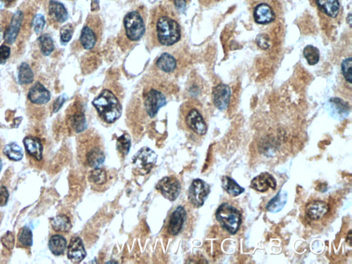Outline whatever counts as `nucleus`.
<instances>
[{"mask_svg": "<svg viewBox=\"0 0 352 264\" xmlns=\"http://www.w3.org/2000/svg\"><path fill=\"white\" fill-rule=\"evenodd\" d=\"M89 181L90 182L91 184L97 187L104 186L108 183L107 172L101 168H94V170L91 171L89 176Z\"/></svg>", "mask_w": 352, "mask_h": 264, "instance_id": "nucleus-29", "label": "nucleus"}, {"mask_svg": "<svg viewBox=\"0 0 352 264\" xmlns=\"http://www.w3.org/2000/svg\"><path fill=\"white\" fill-rule=\"evenodd\" d=\"M352 57L347 58L343 60L341 65L342 73H343L345 79L350 84L352 83Z\"/></svg>", "mask_w": 352, "mask_h": 264, "instance_id": "nucleus-37", "label": "nucleus"}, {"mask_svg": "<svg viewBox=\"0 0 352 264\" xmlns=\"http://www.w3.org/2000/svg\"><path fill=\"white\" fill-rule=\"evenodd\" d=\"M156 66L163 73H171L177 68V61L174 56L169 53H163L156 61Z\"/></svg>", "mask_w": 352, "mask_h": 264, "instance_id": "nucleus-23", "label": "nucleus"}, {"mask_svg": "<svg viewBox=\"0 0 352 264\" xmlns=\"http://www.w3.org/2000/svg\"><path fill=\"white\" fill-rule=\"evenodd\" d=\"M158 156L149 147H143L138 151L132 158L135 171L138 174H149L157 162Z\"/></svg>", "mask_w": 352, "mask_h": 264, "instance_id": "nucleus-9", "label": "nucleus"}, {"mask_svg": "<svg viewBox=\"0 0 352 264\" xmlns=\"http://www.w3.org/2000/svg\"><path fill=\"white\" fill-rule=\"evenodd\" d=\"M187 219L186 210L178 206L170 214L166 224V231L171 236H177L182 232Z\"/></svg>", "mask_w": 352, "mask_h": 264, "instance_id": "nucleus-12", "label": "nucleus"}, {"mask_svg": "<svg viewBox=\"0 0 352 264\" xmlns=\"http://www.w3.org/2000/svg\"><path fill=\"white\" fill-rule=\"evenodd\" d=\"M46 26V20L42 14H37L32 21V26L36 34H40L44 30Z\"/></svg>", "mask_w": 352, "mask_h": 264, "instance_id": "nucleus-39", "label": "nucleus"}, {"mask_svg": "<svg viewBox=\"0 0 352 264\" xmlns=\"http://www.w3.org/2000/svg\"><path fill=\"white\" fill-rule=\"evenodd\" d=\"M51 224L53 230L58 233H68L72 229V224L69 217L63 214L51 218Z\"/></svg>", "mask_w": 352, "mask_h": 264, "instance_id": "nucleus-26", "label": "nucleus"}, {"mask_svg": "<svg viewBox=\"0 0 352 264\" xmlns=\"http://www.w3.org/2000/svg\"><path fill=\"white\" fill-rule=\"evenodd\" d=\"M49 248L51 253L55 256H60L65 253L67 248V240L60 235H54L50 238Z\"/></svg>", "mask_w": 352, "mask_h": 264, "instance_id": "nucleus-25", "label": "nucleus"}, {"mask_svg": "<svg viewBox=\"0 0 352 264\" xmlns=\"http://www.w3.org/2000/svg\"><path fill=\"white\" fill-rule=\"evenodd\" d=\"M146 83L141 92V102L147 116L154 118L161 107L167 103L168 88L164 81L161 83Z\"/></svg>", "mask_w": 352, "mask_h": 264, "instance_id": "nucleus-4", "label": "nucleus"}, {"mask_svg": "<svg viewBox=\"0 0 352 264\" xmlns=\"http://www.w3.org/2000/svg\"><path fill=\"white\" fill-rule=\"evenodd\" d=\"M149 39L152 46H171L181 39L179 22L174 12L164 6H159L151 13Z\"/></svg>", "mask_w": 352, "mask_h": 264, "instance_id": "nucleus-1", "label": "nucleus"}, {"mask_svg": "<svg viewBox=\"0 0 352 264\" xmlns=\"http://www.w3.org/2000/svg\"><path fill=\"white\" fill-rule=\"evenodd\" d=\"M1 243L3 246L6 247L8 250H12L15 245V236L11 231H8L4 236L1 238Z\"/></svg>", "mask_w": 352, "mask_h": 264, "instance_id": "nucleus-40", "label": "nucleus"}, {"mask_svg": "<svg viewBox=\"0 0 352 264\" xmlns=\"http://www.w3.org/2000/svg\"><path fill=\"white\" fill-rule=\"evenodd\" d=\"M250 186L256 191L264 193L269 188L275 189L276 187V181L275 178L269 173H262L259 176H256L252 180Z\"/></svg>", "mask_w": 352, "mask_h": 264, "instance_id": "nucleus-18", "label": "nucleus"}, {"mask_svg": "<svg viewBox=\"0 0 352 264\" xmlns=\"http://www.w3.org/2000/svg\"><path fill=\"white\" fill-rule=\"evenodd\" d=\"M18 241L23 246L30 247L32 246L33 239H32V233L31 230L27 226L20 229L18 234Z\"/></svg>", "mask_w": 352, "mask_h": 264, "instance_id": "nucleus-35", "label": "nucleus"}, {"mask_svg": "<svg viewBox=\"0 0 352 264\" xmlns=\"http://www.w3.org/2000/svg\"><path fill=\"white\" fill-rule=\"evenodd\" d=\"M86 255L82 239L79 237L72 238L68 248V258L74 263H80L85 259Z\"/></svg>", "mask_w": 352, "mask_h": 264, "instance_id": "nucleus-16", "label": "nucleus"}, {"mask_svg": "<svg viewBox=\"0 0 352 264\" xmlns=\"http://www.w3.org/2000/svg\"><path fill=\"white\" fill-rule=\"evenodd\" d=\"M147 14L143 8L129 12L123 19V28L118 35V44L123 51L131 49L145 35Z\"/></svg>", "mask_w": 352, "mask_h": 264, "instance_id": "nucleus-2", "label": "nucleus"}, {"mask_svg": "<svg viewBox=\"0 0 352 264\" xmlns=\"http://www.w3.org/2000/svg\"><path fill=\"white\" fill-rule=\"evenodd\" d=\"M28 98L32 104L45 105L51 100L50 91L40 82H36L28 91Z\"/></svg>", "mask_w": 352, "mask_h": 264, "instance_id": "nucleus-15", "label": "nucleus"}, {"mask_svg": "<svg viewBox=\"0 0 352 264\" xmlns=\"http://www.w3.org/2000/svg\"><path fill=\"white\" fill-rule=\"evenodd\" d=\"M216 1H219V0H216Z\"/></svg>", "mask_w": 352, "mask_h": 264, "instance_id": "nucleus-48", "label": "nucleus"}, {"mask_svg": "<svg viewBox=\"0 0 352 264\" xmlns=\"http://www.w3.org/2000/svg\"><path fill=\"white\" fill-rule=\"evenodd\" d=\"M221 185L225 191L233 197H237L244 192L245 189L237 183V182L229 176L221 178Z\"/></svg>", "mask_w": 352, "mask_h": 264, "instance_id": "nucleus-27", "label": "nucleus"}, {"mask_svg": "<svg viewBox=\"0 0 352 264\" xmlns=\"http://www.w3.org/2000/svg\"><path fill=\"white\" fill-rule=\"evenodd\" d=\"M74 28L71 24L63 26L60 30V38L63 44H66L71 40L73 37Z\"/></svg>", "mask_w": 352, "mask_h": 264, "instance_id": "nucleus-38", "label": "nucleus"}, {"mask_svg": "<svg viewBox=\"0 0 352 264\" xmlns=\"http://www.w3.org/2000/svg\"><path fill=\"white\" fill-rule=\"evenodd\" d=\"M8 198H9V192L7 188L4 186H0V207L7 205Z\"/></svg>", "mask_w": 352, "mask_h": 264, "instance_id": "nucleus-43", "label": "nucleus"}, {"mask_svg": "<svg viewBox=\"0 0 352 264\" xmlns=\"http://www.w3.org/2000/svg\"><path fill=\"white\" fill-rule=\"evenodd\" d=\"M156 189L166 200L173 202L179 196L181 191V185L179 180L176 176H166L158 183Z\"/></svg>", "mask_w": 352, "mask_h": 264, "instance_id": "nucleus-11", "label": "nucleus"}, {"mask_svg": "<svg viewBox=\"0 0 352 264\" xmlns=\"http://www.w3.org/2000/svg\"><path fill=\"white\" fill-rule=\"evenodd\" d=\"M303 55L310 66H314L320 59V52L317 48L312 45L305 46L303 50Z\"/></svg>", "mask_w": 352, "mask_h": 264, "instance_id": "nucleus-33", "label": "nucleus"}, {"mask_svg": "<svg viewBox=\"0 0 352 264\" xmlns=\"http://www.w3.org/2000/svg\"><path fill=\"white\" fill-rule=\"evenodd\" d=\"M39 42L43 55H51L54 50V44L52 37L49 34H43L39 37Z\"/></svg>", "mask_w": 352, "mask_h": 264, "instance_id": "nucleus-31", "label": "nucleus"}, {"mask_svg": "<svg viewBox=\"0 0 352 264\" xmlns=\"http://www.w3.org/2000/svg\"><path fill=\"white\" fill-rule=\"evenodd\" d=\"M4 154L10 160L16 162L21 160L24 157L22 147L16 143L7 144L4 147Z\"/></svg>", "mask_w": 352, "mask_h": 264, "instance_id": "nucleus-30", "label": "nucleus"}, {"mask_svg": "<svg viewBox=\"0 0 352 264\" xmlns=\"http://www.w3.org/2000/svg\"><path fill=\"white\" fill-rule=\"evenodd\" d=\"M329 102L334 105V107H336V111L341 116H343V115L346 116L349 114L350 106H349L348 103L345 102L344 101L341 100V99H338V98L331 99Z\"/></svg>", "mask_w": 352, "mask_h": 264, "instance_id": "nucleus-36", "label": "nucleus"}, {"mask_svg": "<svg viewBox=\"0 0 352 264\" xmlns=\"http://www.w3.org/2000/svg\"><path fill=\"white\" fill-rule=\"evenodd\" d=\"M92 105L99 117L105 123L111 124L121 117L123 107L117 92L111 88H104L97 96Z\"/></svg>", "mask_w": 352, "mask_h": 264, "instance_id": "nucleus-3", "label": "nucleus"}, {"mask_svg": "<svg viewBox=\"0 0 352 264\" xmlns=\"http://www.w3.org/2000/svg\"><path fill=\"white\" fill-rule=\"evenodd\" d=\"M211 188L209 185L201 179H195L192 182L189 188V200L195 208H200L204 205Z\"/></svg>", "mask_w": 352, "mask_h": 264, "instance_id": "nucleus-10", "label": "nucleus"}, {"mask_svg": "<svg viewBox=\"0 0 352 264\" xmlns=\"http://www.w3.org/2000/svg\"><path fill=\"white\" fill-rule=\"evenodd\" d=\"M23 20V12L21 11L15 12L12 17L11 23L6 28L4 33V39L6 44H14L21 30Z\"/></svg>", "mask_w": 352, "mask_h": 264, "instance_id": "nucleus-14", "label": "nucleus"}, {"mask_svg": "<svg viewBox=\"0 0 352 264\" xmlns=\"http://www.w3.org/2000/svg\"><path fill=\"white\" fill-rule=\"evenodd\" d=\"M23 143L26 151L30 157L34 158L37 161L42 160L44 147L39 138L31 136L26 137L24 138Z\"/></svg>", "mask_w": 352, "mask_h": 264, "instance_id": "nucleus-20", "label": "nucleus"}, {"mask_svg": "<svg viewBox=\"0 0 352 264\" xmlns=\"http://www.w3.org/2000/svg\"><path fill=\"white\" fill-rule=\"evenodd\" d=\"M103 25L99 15L88 16L80 35V44L85 50L93 49L102 36Z\"/></svg>", "mask_w": 352, "mask_h": 264, "instance_id": "nucleus-7", "label": "nucleus"}, {"mask_svg": "<svg viewBox=\"0 0 352 264\" xmlns=\"http://www.w3.org/2000/svg\"><path fill=\"white\" fill-rule=\"evenodd\" d=\"M84 160L85 164L92 168H98L104 164L106 157L100 138L96 133L89 132L88 139L83 144Z\"/></svg>", "mask_w": 352, "mask_h": 264, "instance_id": "nucleus-8", "label": "nucleus"}, {"mask_svg": "<svg viewBox=\"0 0 352 264\" xmlns=\"http://www.w3.org/2000/svg\"><path fill=\"white\" fill-rule=\"evenodd\" d=\"M315 2L319 9L329 18L338 16L341 9L339 0H315Z\"/></svg>", "mask_w": 352, "mask_h": 264, "instance_id": "nucleus-22", "label": "nucleus"}, {"mask_svg": "<svg viewBox=\"0 0 352 264\" xmlns=\"http://www.w3.org/2000/svg\"><path fill=\"white\" fill-rule=\"evenodd\" d=\"M70 122L73 130L76 133H80L84 131L86 128V121L83 111L80 110L74 113L70 118Z\"/></svg>", "mask_w": 352, "mask_h": 264, "instance_id": "nucleus-32", "label": "nucleus"}, {"mask_svg": "<svg viewBox=\"0 0 352 264\" xmlns=\"http://www.w3.org/2000/svg\"><path fill=\"white\" fill-rule=\"evenodd\" d=\"M216 219L221 227L230 234L238 233L242 222V213L231 204H221L216 213Z\"/></svg>", "mask_w": 352, "mask_h": 264, "instance_id": "nucleus-6", "label": "nucleus"}, {"mask_svg": "<svg viewBox=\"0 0 352 264\" xmlns=\"http://www.w3.org/2000/svg\"><path fill=\"white\" fill-rule=\"evenodd\" d=\"M287 201H288V193L284 190H281L269 202L266 209L272 213H277L282 210L283 207L286 205Z\"/></svg>", "mask_w": 352, "mask_h": 264, "instance_id": "nucleus-24", "label": "nucleus"}, {"mask_svg": "<svg viewBox=\"0 0 352 264\" xmlns=\"http://www.w3.org/2000/svg\"><path fill=\"white\" fill-rule=\"evenodd\" d=\"M347 22H348V25H350V28H351L352 24V18L351 13H350V14L348 15V18H347Z\"/></svg>", "mask_w": 352, "mask_h": 264, "instance_id": "nucleus-45", "label": "nucleus"}, {"mask_svg": "<svg viewBox=\"0 0 352 264\" xmlns=\"http://www.w3.org/2000/svg\"><path fill=\"white\" fill-rule=\"evenodd\" d=\"M49 15L54 21L63 23L68 19V13L62 3L56 0H51L49 2Z\"/></svg>", "mask_w": 352, "mask_h": 264, "instance_id": "nucleus-21", "label": "nucleus"}, {"mask_svg": "<svg viewBox=\"0 0 352 264\" xmlns=\"http://www.w3.org/2000/svg\"><path fill=\"white\" fill-rule=\"evenodd\" d=\"M131 147V139L128 133H124L117 139L116 149L120 155L123 157H126Z\"/></svg>", "mask_w": 352, "mask_h": 264, "instance_id": "nucleus-34", "label": "nucleus"}, {"mask_svg": "<svg viewBox=\"0 0 352 264\" xmlns=\"http://www.w3.org/2000/svg\"><path fill=\"white\" fill-rule=\"evenodd\" d=\"M66 97L65 94L60 96L56 99L54 101V104H53V112L56 113L59 111V109L62 107L63 105L66 102Z\"/></svg>", "mask_w": 352, "mask_h": 264, "instance_id": "nucleus-44", "label": "nucleus"}, {"mask_svg": "<svg viewBox=\"0 0 352 264\" xmlns=\"http://www.w3.org/2000/svg\"><path fill=\"white\" fill-rule=\"evenodd\" d=\"M33 71L27 63H22L19 68L18 81L21 85H28L34 80Z\"/></svg>", "mask_w": 352, "mask_h": 264, "instance_id": "nucleus-28", "label": "nucleus"}, {"mask_svg": "<svg viewBox=\"0 0 352 264\" xmlns=\"http://www.w3.org/2000/svg\"><path fill=\"white\" fill-rule=\"evenodd\" d=\"M2 167H3L2 162H1V159H0V172H1V169H2Z\"/></svg>", "mask_w": 352, "mask_h": 264, "instance_id": "nucleus-47", "label": "nucleus"}, {"mask_svg": "<svg viewBox=\"0 0 352 264\" xmlns=\"http://www.w3.org/2000/svg\"><path fill=\"white\" fill-rule=\"evenodd\" d=\"M256 43H257V46L263 50H267L271 47V41H270L269 37L264 34H261L257 36Z\"/></svg>", "mask_w": 352, "mask_h": 264, "instance_id": "nucleus-41", "label": "nucleus"}, {"mask_svg": "<svg viewBox=\"0 0 352 264\" xmlns=\"http://www.w3.org/2000/svg\"><path fill=\"white\" fill-rule=\"evenodd\" d=\"M231 97V87L226 84H219L213 90V101L215 106L219 110H224L228 107Z\"/></svg>", "mask_w": 352, "mask_h": 264, "instance_id": "nucleus-13", "label": "nucleus"}, {"mask_svg": "<svg viewBox=\"0 0 352 264\" xmlns=\"http://www.w3.org/2000/svg\"><path fill=\"white\" fill-rule=\"evenodd\" d=\"M253 18L259 25H269L275 20V13L271 6L266 3H261L254 8Z\"/></svg>", "mask_w": 352, "mask_h": 264, "instance_id": "nucleus-17", "label": "nucleus"}, {"mask_svg": "<svg viewBox=\"0 0 352 264\" xmlns=\"http://www.w3.org/2000/svg\"><path fill=\"white\" fill-rule=\"evenodd\" d=\"M329 210V205L326 202L315 200L307 205L305 213L311 220L317 221L322 219Z\"/></svg>", "mask_w": 352, "mask_h": 264, "instance_id": "nucleus-19", "label": "nucleus"}, {"mask_svg": "<svg viewBox=\"0 0 352 264\" xmlns=\"http://www.w3.org/2000/svg\"><path fill=\"white\" fill-rule=\"evenodd\" d=\"M2 39H4V33H3L2 26L0 25V42H1Z\"/></svg>", "mask_w": 352, "mask_h": 264, "instance_id": "nucleus-46", "label": "nucleus"}, {"mask_svg": "<svg viewBox=\"0 0 352 264\" xmlns=\"http://www.w3.org/2000/svg\"><path fill=\"white\" fill-rule=\"evenodd\" d=\"M179 125L185 131L192 132L197 136L207 133V123L200 109L193 102L185 103L180 108Z\"/></svg>", "mask_w": 352, "mask_h": 264, "instance_id": "nucleus-5", "label": "nucleus"}, {"mask_svg": "<svg viewBox=\"0 0 352 264\" xmlns=\"http://www.w3.org/2000/svg\"><path fill=\"white\" fill-rule=\"evenodd\" d=\"M11 56V48L3 44L0 46V65H4Z\"/></svg>", "mask_w": 352, "mask_h": 264, "instance_id": "nucleus-42", "label": "nucleus"}]
</instances>
